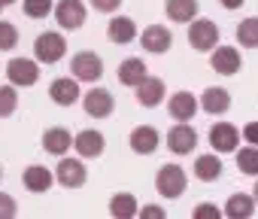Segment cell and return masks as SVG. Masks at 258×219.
I'll return each instance as SVG.
<instances>
[{
  "label": "cell",
  "instance_id": "1",
  "mask_svg": "<svg viewBox=\"0 0 258 219\" xmlns=\"http://www.w3.org/2000/svg\"><path fill=\"white\" fill-rule=\"evenodd\" d=\"M188 46L195 52H213L219 46V25L210 19H191L188 22Z\"/></svg>",
  "mask_w": 258,
  "mask_h": 219
},
{
  "label": "cell",
  "instance_id": "2",
  "mask_svg": "<svg viewBox=\"0 0 258 219\" xmlns=\"http://www.w3.org/2000/svg\"><path fill=\"white\" fill-rule=\"evenodd\" d=\"M34 55H37V61H43V64H55V61H61V58L67 55V40H64L58 31H43V34L34 40Z\"/></svg>",
  "mask_w": 258,
  "mask_h": 219
},
{
  "label": "cell",
  "instance_id": "3",
  "mask_svg": "<svg viewBox=\"0 0 258 219\" xmlns=\"http://www.w3.org/2000/svg\"><path fill=\"white\" fill-rule=\"evenodd\" d=\"M185 186H188V177H185V171H182L179 165H164V168L158 171V177H155V189H158V195H164L167 201L179 198V195L185 192Z\"/></svg>",
  "mask_w": 258,
  "mask_h": 219
},
{
  "label": "cell",
  "instance_id": "4",
  "mask_svg": "<svg viewBox=\"0 0 258 219\" xmlns=\"http://www.w3.org/2000/svg\"><path fill=\"white\" fill-rule=\"evenodd\" d=\"M52 16L55 22L64 28V31H79L85 25V4L82 0H58V4L52 7Z\"/></svg>",
  "mask_w": 258,
  "mask_h": 219
},
{
  "label": "cell",
  "instance_id": "5",
  "mask_svg": "<svg viewBox=\"0 0 258 219\" xmlns=\"http://www.w3.org/2000/svg\"><path fill=\"white\" fill-rule=\"evenodd\" d=\"M70 70H73V79L79 82H97L103 76V61L97 52H76L70 61Z\"/></svg>",
  "mask_w": 258,
  "mask_h": 219
},
{
  "label": "cell",
  "instance_id": "6",
  "mask_svg": "<svg viewBox=\"0 0 258 219\" xmlns=\"http://www.w3.org/2000/svg\"><path fill=\"white\" fill-rule=\"evenodd\" d=\"M7 79H10V85H16V88H31V85H37V79H40V64L31 61V58H13V61L7 64Z\"/></svg>",
  "mask_w": 258,
  "mask_h": 219
},
{
  "label": "cell",
  "instance_id": "7",
  "mask_svg": "<svg viewBox=\"0 0 258 219\" xmlns=\"http://www.w3.org/2000/svg\"><path fill=\"white\" fill-rule=\"evenodd\" d=\"M55 180L64 186V189H82L85 180H88V171L79 158H61L58 168H55Z\"/></svg>",
  "mask_w": 258,
  "mask_h": 219
},
{
  "label": "cell",
  "instance_id": "8",
  "mask_svg": "<svg viewBox=\"0 0 258 219\" xmlns=\"http://www.w3.org/2000/svg\"><path fill=\"white\" fill-rule=\"evenodd\" d=\"M82 106H85V113H88L91 119H106L112 110H115V97H112V91L94 85V88L82 97Z\"/></svg>",
  "mask_w": 258,
  "mask_h": 219
},
{
  "label": "cell",
  "instance_id": "9",
  "mask_svg": "<svg viewBox=\"0 0 258 219\" xmlns=\"http://www.w3.org/2000/svg\"><path fill=\"white\" fill-rule=\"evenodd\" d=\"M210 67L222 76H234V73H240L243 58H240L237 46H216L213 55H210Z\"/></svg>",
  "mask_w": 258,
  "mask_h": 219
},
{
  "label": "cell",
  "instance_id": "10",
  "mask_svg": "<svg viewBox=\"0 0 258 219\" xmlns=\"http://www.w3.org/2000/svg\"><path fill=\"white\" fill-rule=\"evenodd\" d=\"M140 43H143L146 52H152V55H164V52H170V46H173V34H170L164 25H149V28H143Z\"/></svg>",
  "mask_w": 258,
  "mask_h": 219
},
{
  "label": "cell",
  "instance_id": "11",
  "mask_svg": "<svg viewBox=\"0 0 258 219\" xmlns=\"http://www.w3.org/2000/svg\"><path fill=\"white\" fill-rule=\"evenodd\" d=\"M49 97H52L58 106H73V103L82 97V91H79V79H73V76H58V79H52V85H49Z\"/></svg>",
  "mask_w": 258,
  "mask_h": 219
},
{
  "label": "cell",
  "instance_id": "12",
  "mask_svg": "<svg viewBox=\"0 0 258 219\" xmlns=\"http://www.w3.org/2000/svg\"><path fill=\"white\" fill-rule=\"evenodd\" d=\"M195 146H198V134H195V128L188 122H179L176 128L167 131V149L173 155H188Z\"/></svg>",
  "mask_w": 258,
  "mask_h": 219
},
{
  "label": "cell",
  "instance_id": "13",
  "mask_svg": "<svg viewBox=\"0 0 258 219\" xmlns=\"http://www.w3.org/2000/svg\"><path fill=\"white\" fill-rule=\"evenodd\" d=\"M240 143V128L231 125V122H216L210 128V146L216 152H234Z\"/></svg>",
  "mask_w": 258,
  "mask_h": 219
},
{
  "label": "cell",
  "instance_id": "14",
  "mask_svg": "<svg viewBox=\"0 0 258 219\" xmlns=\"http://www.w3.org/2000/svg\"><path fill=\"white\" fill-rule=\"evenodd\" d=\"M134 97H137V103L140 106H158L161 100H164V82L158 79V76H143L137 85H134Z\"/></svg>",
  "mask_w": 258,
  "mask_h": 219
},
{
  "label": "cell",
  "instance_id": "15",
  "mask_svg": "<svg viewBox=\"0 0 258 219\" xmlns=\"http://www.w3.org/2000/svg\"><path fill=\"white\" fill-rule=\"evenodd\" d=\"M73 149H76L82 158H100V155H103V149H106V140H103V134H100V131L85 128V131H79V134L73 137Z\"/></svg>",
  "mask_w": 258,
  "mask_h": 219
},
{
  "label": "cell",
  "instance_id": "16",
  "mask_svg": "<svg viewBox=\"0 0 258 219\" xmlns=\"http://www.w3.org/2000/svg\"><path fill=\"white\" fill-rule=\"evenodd\" d=\"M198 110H201V106H198V97H195L191 91H176V94L167 100V113H170L176 122H191Z\"/></svg>",
  "mask_w": 258,
  "mask_h": 219
},
{
  "label": "cell",
  "instance_id": "17",
  "mask_svg": "<svg viewBox=\"0 0 258 219\" xmlns=\"http://www.w3.org/2000/svg\"><path fill=\"white\" fill-rule=\"evenodd\" d=\"M158 143H161V134H158L152 125H137V128L131 131V149H134L137 155H152V152L158 149Z\"/></svg>",
  "mask_w": 258,
  "mask_h": 219
},
{
  "label": "cell",
  "instance_id": "18",
  "mask_svg": "<svg viewBox=\"0 0 258 219\" xmlns=\"http://www.w3.org/2000/svg\"><path fill=\"white\" fill-rule=\"evenodd\" d=\"M22 183H25V189H28V192H34V195H43V192H49V189H52V183H55V174H52L46 165H31V168L25 171Z\"/></svg>",
  "mask_w": 258,
  "mask_h": 219
},
{
  "label": "cell",
  "instance_id": "19",
  "mask_svg": "<svg viewBox=\"0 0 258 219\" xmlns=\"http://www.w3.org/2000/svg\"><path fill=\"white\" fill-rule=\"evenodd\" d=\"M198 106L204 110V113H210V116H222V113H228V110H231V94L225 88H219V85L216 88H207L201 94Z\"/></svg>",
  "mask_w": 258,
  "mask_h": 219
},
{
  "label": "cell",
  "instance_id": "20",
  "mask_svg": "<svg viewBox=\"0 0 258 219\" xmlns=\"http://www.w3.org/2000/svg\"><path fill=\"white\" fill-rule=\"evenodd\" d=\"M106 34H109V40H112L115 46H127V43H134V40H137V25H134V19L115 16V19H109Z\"/></svg>",
  "mask_w": 258,
  "mask_h": 219
},
{
  "label": "cell",
  "instance_id": "21",
  "mask_svg": "<svg viewBox=\"0 0 258 219\" xmlns=\"http://www.w3.org/2000/svg\"><path fill=\"white\" fill-rule=\"evenodd\" d=\"M164 13H167L170 22H176V25H188L191 19H198L201 7H198V0H167V4H164Z\"/></svg>",
  "mask_w": 258,
  "mask_h": 219
},
{
  "label": "cell",
  "instance_id": "22",
  "mask_svg": "<svg viewBox=\"0 0 258 219\" xmlns=\"http://www.w3.org/2000/svg\"><path fill=\"white\" fill-rule=\"evenodd\" d=\"M70 146H73V137H70V131L61 128V125H55V128H49V131L43 134V149H46L49 155H67Z\"/></svg>",
  "mask_w": 258,
  "mask_h": 219
},
{
  "label": "cell",
  "instance_id": "23",
  "mask_svg": "<svg viewBox=\"0 0 258 219\" xmlns=\"http://www.w3.org/2000/svg\"><path fill=\"white\" fill-rule=\"evenodd\" d=\"M225 216H231V219H249L252 213H255V198L252 195H246V192H237V195H231L228 198V204H225V210H222Z\"/></svg>",
  "mask_w": 258,
  "mask_h": 219
},
{
  "label": "cell",
  "instance_id": "24",
  "mask_svg": "<svg viewBox=\"0 0 258 219\" xmlns=\"http://www.w3.org/2000/svg\"><path fill=\"white\" fill-rule=\"evenodd\" d=\"M137 210H140V204L131 192H118L109 201V216H115V219H131V216H137Z\"/></svg>",
  "mask_w": 258,
  "mask_h": 219
},
{
  "label": "cell",
  "instance_id": "25",
  "mask_svg": "<svg viewBox=\"0 0 258 219\" xmlns=\"http://www.w3.org/2000/svg\"><path fill=\"white\" fill-rule=\"evenodd\" d=\"M143 76H146V61H143V58H124V61L118 64V79H121V85H137Z\"/></svg>",
  "mask_w": 258,
  "mask_h": 219
},
{
  "label": "cell",
  "instance_id": "26",
  "mask_svg": "<svg viewBox=\"0 0 258 219\" xmlns=\"http://www.w3.org/2000/svg\"><path fill=\"white\" fill-rule=\"evenodd\" d=\"M195 177L204 180V183L219 180V177H222V158H216V155H201V158H195Z\"/></svg>",
  "mask_w": 258,
  "mask_h": 219
},
{
  "label": "cell",
  "instance_id": "27",
  "mask_svg": "<svg viewBox=\"0 0 258 219\" xmlns=\"http://www.w3.org/2000/svg\"><path fill=\"white\" fill-rule=\"evenodd\" d=\"M237 43L243 49H258V19H243L237 25Z\"/></svg>",
  "mask_w": 258,
  "mask_h": 219
},
{
  "label": "cell",
  "instance_id": "28",
  "mask_svg": "<svg viewBox=\"0 0 258 219\" xmlns=\"http://www.w3.org/2000/svg\"><path fill=\"white\" fill-rule=\"evenodd\" d=\"M237 171L246 177H258V146H246L237 152Z\"/></svg>",
  "mask_w": 258,
  "mask_h": 219
},
{
  "label": "cell",
  "instance_id": "29",
  "mask_svg": "<svg viewBox=\"0 0 258 219\" xmlns=\"http://www.w3.org/2000/svg\"><path fill=\"white\" fill-rule=\"evenodd\" d=\"M19 106V88L16 85H0V119H10Z\"/></svg>",
  "mask_w": 258,
  "mask_h": 219
},
{
  "label": "cell",
  "instance_id": "30",
  "mask_svg": "<svg viewBox=\"0 0 258 219\" xmlns=\"http://www.w3.org/2000/svg\"><path fill=\"white\" fill-rule=\"evenodd\" d=\"M52 7H55V0H25L28 19H46L52 16Z\"/></svg>",
  "mask_w": 258,
  "mask_h": 219
},
{
  "label": "cell",
  "instance_id": "31",
  "mask_svg": "<svg viewBox=\"0 0 258 219\" xmlns=\"http://www.w3.org/2000/svg\"><path fill=\"white\" fill-rule=\"evenodd\" d=\"M19 46V31L13 22H0V52H10Z\"/></svg>",
  "mask_w": 258,
  "mask_h": 219
},
{
  "label": "cell",
  "instance_id": "32",
  "mask_svg": "<svg viewBox=\"0 0 258 219\" xmlns=\"http://www.w3.org/2000/svg\"><path fill=\"white\" fill-rule=\"evenodd\" d=\"M195 219H219L222 216V210L216 207V204H210V201H204V204H198L195 207V213H191Z\"/></svg>",
  "mask_w": 258,
  "mask_h": 219
},
{
  "label": "cell",
  "instance_id": "33",
  "mask_svg": "<svg viewBox=\"0 0 258 219\" xmlns=\"http://www.w3.org/2000/svg\"><path fill=\"white\" fill-rule=\"evenodd\" d=\"M19 210H16V198L7 195V192H0V219H13Z\"/></svg>",
  "mask_w": 258,
  "mask_h": 219
},
{
  "label": "cell",
  "instance_id": "34",
  "mask_svg": "<svg viewBox=\"0 0 258 219\" xmlns=\"http://www.w3.org/2000/svg\"><path fill=\"white\" fill-rule=\"evenodd\" d=\"M137 216H140V219H164L167 213H164L161 207H155V204H146L143 210H137Z\"/></svg>",
  "mask_w": 258,
  "mask_h": 219
},
{
  "label": "cell",
  "instance_id": "35",
  "mask_svg": "<svg viewBox=\"0 0 258 219\" xmlns=\"http://www.w3.org/2000/svg\"><path fill=\"white\" fill-rule=\"evenodd\" d=\"M240 137H243L249 146H258V122H249V125L240 131Z\"/></svg>",
  "mask_w": 258,
  "mask_h": 219
},
{
  "label": "cell",
  "instance_id": "36",
  "mask_svg": "<svg viewBox=\"0 0 258 219\" xmlns=\"http://www.w3.org/2000/svg\"><path fill=\"white\" fill-rule=\"evenodd\" d=\"M91 7H94L97 13H115V10L121 7V0H91Z\"/></svg>",
  "mask_w": 258,
  "mask_h": 219
},
{
  "label": "cell",
  "instance_id": "37",
  "mask_svg": "<svg viewBox=\"0 0 258 219\" xmlns=\"http://www.w3.org/2000/svg\"><path fill=\"white\" fill-rule=\"evenodd\" d=\"M219 4H222L225 10H240V7L246 4V0H219Z\"/></svg>",
  "mask_w": 258,
  "mask_h": 219
},
{
  "label": "cell",
  "instance_id": "38",
  "mask_svg": "<svg viewBox=\"0 0 258 219\" xmlns=\"http://www.w3.org/2000/svg\"><path fill=\"white\" fill-rule=\"evenodd\" d=\"M0 4H4V7H13V4H16V0H0Z\"/></svg>",
  "mask_w": 258,
  "mask_h": 219
},
{
  "label": "cell",
  "instance_id": "39",
  "mask_svg": "<svg viewBox=\"0 0 258 219\" xmlns=\"http://www.w3.org/2000/svg\"><path fill=\"white\" fill-rule=\"evenodd\" d=\"M252 198H255V204H258V183H255V192H252Z\"/></svg>",
  "mask_w": 258,
  "mask_h": 219
},
{
  "label": "cell",
  "instance_id": "40",
  "mask_svg": "<svg viewBox=\"0 0 258 219\" xmlns=\"http://www.w3.org/2000/svg\"><path fill=\"white\" fill-rule=\"evenodd\" d=\"M0 177H4V168H0Z\"/></svg>",
  "mask_w": 258,
  "mask_h": 219
},
{
  "label": "cell",
  "instance_id": "41",
  "mask_svg": "<svg viewBox=\"0 0 258 219\" xmlns=\"http://www.w3.org/2000/svg\"><path fill=\"white\" fill-rule=\"evenodd\" d=\"M0 10H4V4H0Z\"/></svg>",
  "mask_w": 258,
  "mask_h": 219
}]
</instances>
